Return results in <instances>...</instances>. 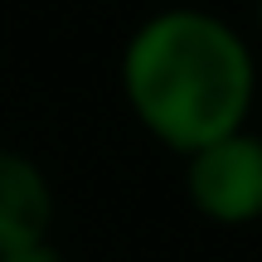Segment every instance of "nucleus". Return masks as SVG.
Instances as JSON below:
<instances>
[{"label":"nucleus","mask_w":262,"mask_h":262,"mask_svg":"<svg viewBox=\"0 0 262 262\" xmlns=\"http://www.w3.org/2000/svg\"><path fill=\"white\" fill-rule=\"evenodd\" d=\"M0 262H68L58 253L49 238H39V243H25V248H10V253H0Z\"/></svg>","instance_id":"obj_4"},{"label":"nucleus","mask_w":262,"mask_h":262,"mask_svg":"<svg viewBox=\"0 0 262 262\" xmlns=\"http://www.w3.org/2000/svg\"><path fill=\"white\" fill-rule=\"evenodd\" d=\"M54 228V185L29 156L0 146V253L49 238Z\"/></svg>","instance_id":"obj_3"},{"label":"nucleus","mask_w":262,"mask_h":262,"mask_svg":"<svg viewBox=\"0 0 262 262\" xmlns=\"http://www.w3.org/2000/svg\"><path fill=\"white\" fill-rule=\"evenodd\" d=\"M185 194L209 224L243 228L262 219V136L248 126L185 156Z\"/></svg>","instance_id":"obj_2"},{"label":"nucleus","mask_w":262,"mask_h":262,"mask_svg":"<svg viewBox=\"0 0 262 262\" xmlns=\"http://www.w3.org/2000/svg\"><path fill=\"white\" fill-rule=\"evenodd\" d=\"M122 93L150 141L189 156L214 136L248 126L257 63L228 19L170 5L131 29L122 49Z\"/></svg>","instance_id":"obj_1"},{"label":"nucleus","mask_w":262,"mask_h":262,"mask_svg":"<svg viewBox=\"0 0 262 262\" xmlns=\"http://www.w3.org/2000/svg\"><path fill=\"white\" fill-rule=\"evenodd\" d=\"M257 19H262V0H257Z\"/></svg>","instance_id":"obj_5"}]
</instances>
